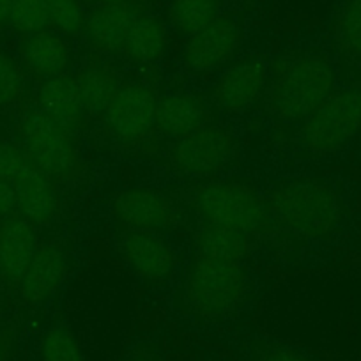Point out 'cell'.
<instances>
[{
    "label": "cell",
    "mask_w": 361,
    "mask_h": 361,
    "mask_svg": "<svg viewBox=\"0 0 361 361\" xmlns=\"http://www.w3.org/2000/svg\"><path fill=\"white\" fill-rule=\"evenodd\" d=\"M271 224L301 239H324L343 218L340 195L331 185L310 177L279 180L266 197Z\"/></svg>",
    "instance_id": "cell-1"
},
{
    "label": "cell",
    "mask_w": 361,
    "mask_h": 361,
    "mask_svg": "<svg viewBox=\"0 0 361 361\" xmlns=\"http://www.w3.org/2000/svg\"><path fill=\"white\" fill-rule=\"evenodd\" d=\"M336 89V68L328 55L294 54L269 69L264 98L273 117L303 123Z\"/></svg>",
    "instance_id": "cell-2"
},
{
    "label": "cell",
    "mask_w": 361,
    "mask_h": 361,
    "mask_svg": "<svg viewBox=\"0 0 361 361\" xmlns=\"http://www.w3.org/2000/svg\"><path fill=\"white\" fill-rule=\"evenodd\" d=\"M250 273L243 260L195 253L183 282L185 305L195 317L224 321L246 303Z\"/></svg>",
    "instance_id": "cell-3"
},
{
    "label": "cell",
    "mask_w": 361,
    "mask_h": 361,
    "mask_svg": "<svg viewBox=\"0 0 361 361\" xmlns=\"http://www.w3.org/2000/svg\"><path fill=\"white\" fill-rule=\"evenodd\" d=\"M360 135L361 87H342L300 124L298 142L310 156L329 158L345 151Z\"/></svg>",
    "instance_id": "cell-4"
},
{
    "label": "cell",
    "mask_w": 361,
    "mask_h": 361,
    "mask_svg": "<svg viewBox=\"0 0 361 361\" xmlns=\"http://www.w3.org/2000/svg\"><path fill=\"white\" fill-rule=\"evenodd\" d=\"M192 206L200 224L239 228L252 238L271 224L264 197L243 180L204 183L193 192Z\"/></svg>",
    "instance_id": "cell-5"
},
{
    "label": "cell",
    "mask_w": 361,
    "mask_h": 361,
    "mask_svg": "<svg viewBox=\"0 0 361 361\" xmlns=\"http://www.w3.org/2000/svg\"><path fill=\"white\" fill-rule=\"evenodd\" d=\"M239 152L238 137L228 128L206 123L185 137L176 138L169 149L173 170L192 179H209L225 172Z\"/></svg>",
    "instance_id": "cell-6"
},
{
    "label": "cell",
    "mask_w": 361,
    "mask_h": 361,
    "mask_svg": "<svg viewBox=\"0 0 361 361\" xmlns=\"http://www.w3.org/2000/svg\"><path fill=\"white\" fill-rule=\"evenodd\" d=\"M23 151L30 161L51 179H66L78 166V149L71 131L39 109L27 114L20 124Z\"/></svg>",
    "instance_id": "cell-7"
},
{
    "label": "cell",
    "mask_w": 361,
    "mask_h": 361,
    "mask_svg": "<svg viewBox=\"0 0 361 361\" xmlns=\"http://www.w3.org/2000/svg\"><path fill=\"white\" fill-rule=\"evenodd\" d=\"M243 25L235 16L221 13L216 20L186 39L183 64L193 75L221 71L235 61L243 43Z\"/></svg>",
    "instance_id": "cell-8"
},
{
    "label": "cell",
    "mask_w": 361,
    "mask_h": 361,
    "mask_svg": "<svg viewBox=\"0 0 361 361\" xmlns=\"http://www.w3.org/2000/svg\"><path fill=\"white\" fill-rule=\"evenodd\" d=\"M156 105L158 98L149 87L121 83L102 114L106 133L121 144L142 140L156 126Z\"/></svg>",
    "instance_id": "cell-9"
},
{
    "label": "cell",
    "mask_w": 361,
    "mask_h": 361,
    "mask_svg": "<svg viewBox=\"0 0 361 361\" xmlns=\"http://www.w3.org/2000/svg\"><path fill=\"white\" fill-rule=\"evenodd\" d=\"M110 211L124 231H170L179 221V209L166 192L149 186L124 188L112 197Z\"/></svg>",
    "instance_id": "cell-10"
},
{
    "label": "cell",
    "mask_w": 361,
    "mask_h": 361,
    "mask_svg": "<svg viewBox=\"0 0 361 361\" xmlns=\"http://www.w3.org/2000/svg\"><path fill=\"white\" fill-rule=\"evenodd\" d=\"M269 66L257 55L238 59L221 69L211 99L225 116H241L266 96Z\"/></svg>",
    "instance_id": "cell-11"
},
{
    "label": "cell",
    "mask_w": 361,
    "mask_h": 361,
    "mask_svg": "<svg viewBox=\"0 0 361 361\" xmlns=\"http://www.w3.org/2000/svg\"><path fill=\"white\" fill-rule=\"evenodd\" d=\"M117 253L138 279L149 283H166L179 266L176 248L159 232L123 231L117 238Z\"/></svg>",
    "instance_id": "cell-12"
},
{
    "label": "cell",
    "mask_w": 361,
    "mask_h": 361,
    "mask_svg": "<svg viewBox=\"0 0 361 361\" xmlns=\"http://www.w3.org/2000/svg\"><path fill=\"white\" fill-rule=\"evenodd\" d=\"M69 266L71 257L64 245L54 241L39 245L32 262L18 283L20 298L30 307L47 303L68 279Z\"/></svg>",
    "instance_id": "cell-13"
},
{
    "label": "cell",
    "mask_w": 361,
    "mask_h": 361,
    "mask_svg": "<svg viewBox=\"0 0 361 361\" xmlns=\"http://www.w3.org/2000/svg\"><path fill=\"white\" fill-rule=\"evenodd\" d=\"M16 195V207L32 225H48L59 213V193L48 173L32 161H27L11 180Z\"/></svg>",
    "instance_id": "cell-14"
},
{
    "label": "cell",
    "mask_w": 361,
    "mask_h": 361,
    "mask_svg": "<svg viewBox=\"0 0 361 361\" xmlns=\"http://www.w3.org/2000/svg\"><path fill=\"white\" fill-rule=\"evenodd\" d=\"M137 16V9L130 2L98 6L85 16L83 23L87 44L103 55L119 54Z\"/></svg>",
    "instance_id": "cell-15"
},
{
    "label": "cell",
    "mask_w": 361,
    "mask_h": 361,
    "mask_svg": "<svg viewBox=\"0 0 361 361\" xmlns=\"http://www.w3.org/2000/svg\"><path fill=\"white\" fill-rule=\"evenodd\" d=\"M39 110L71 133L82 130L85 124V106L80 96L78 83L71 75L48 78L39 87Z\"/></svg>",
    "instance_id": "cell-16"
},
{
    "label": "cell",
    "mask_w": 361,
    "mask_h": 361,
    "mask_svg": "<svg viewBox=\"0 0 361 361\" xmlns=\"http://www.w3.org/2000/svg\"><path fill=\"white\" fill-rule=\"evenodd\" d=\"M37 248L34 225L23 216L9 218L0 228V273L18 286Z\"/></svg>",
    "instance_id": "cell-17"
},
{
    "label": "cell",
    "mask_w": 361,
    "mask_h": 361,
    "mask_svg": "<svg viewBox=\"0 0 361 361\" xmlns=\"http://www.w3.org/2000/svg\"><path fill=\"white\" fill-rule=\"evenodd\" d=\"M207 123V106L192 92H170L158 98L156 128L169 138H180Z\"/></svg>",
    "instance_id": "cell-18"
},
{
    "label": "cell",
    "mask_w": 361,
    "mask_h": 361,
    "mask_svg": "<svg viewBox=\"0 0 361 361\" xmlns=\"http://www.w3.org/2000/svg\"><path fill=\"white\" fill-rule=\"evenodd\" d=\"M23 66L39 78H54L64 75L71 64V47L62 34L51 30L27 36L22 43Z\"/></svg>",
    "instance_id": "cell-19"
},
{
    "label": "cell",
    "mask_w": 361,
    "mask_h": 361,
    "mask_svg": "<svg viewBox=\"0 0 361 361\" xmlns=\"http://www.w3.org/2000/svg\"><path fill=\"white\" fill-rule=\"evenodd\" d=\"M169 48V29L154 15H138L128 32L121 54L137 66H152Z\"/></svg>",
    "instance_id": "cell-20"
},
{
    "label": "cell",
    "mask_w": 361,
    "mask_h": 361,
    "mask_svg": "<svg viewBox=\"0 0 361 361\" xmlns=\"http://www.w3.org/2000/svg\"><path fill=\"white\" fill-rule=\"evenodd\" d=\"M193 246L199 255L245 262L252 252V235L225 225L200 224L193 235Z\"/></svg>",
    "instance_id": "cell-21"
},
{
    "label": "cell",
    "mask_w": 361,
    "mask_h": 361,
    "mask_svg": "<svg viewBox=\"0 0 361 361\" xmlns=\"http://www.w3.org/2000/svg\"><path fill=\"white\" fill-rule=\"evenodd\" d=\"M78 83L85 112L90 116H102L103 110L114 98L121 87L119 75L116 69L102 62H89L75 76Z\"/></svg>",
    "instance_id": "cell-22"
},
{
    "label": "cell",
    "mask_w": 361,
    "mask_h": 361,
    "mask_svg": "<svg viewBox=\"0 0 361 361\" xmlns=\"http://www.w3.org/2000/svg\"><path fill=\"white\" fill-rule=\"evenodd\" d=\"M221 15V0H172L169 20L180 36L190 37Z\"/></svg>",
    "instance_id": "cell-23"
},
{
    "label": "cell",
    "mask_w": 361,
    "mask_h": 361,
    "mask_svg": "<svg viewBox=\"0 0 361 361\" xmlns=\"http://www.w3.org/2000/svg\"><path fill=\"white\" fill-rule=\"evenodd\" d=\"M335 43L340 55L361 61V0H343L335 20Z\"/></svg>",
    "instance_id": "cell-24"
},
{
    "label": "cell",
    "mask_w": 361,
    "mask_h": 361,
    "mask_svg": "<svg viewBox=\"0 0 361 361\" xmlns=\"http://www.w3.org/2000/svg\"><path fill=\"white\" fill-rule=\"evenodd\" d=\"M39 361H83L75 333L64 324L50 326L39 340Z\"/></svg>",
    "instance_id": "cell-25"
},
{
    "label": "cell",
    "mask_w": 361,
    "mask_h": 361,
    "mask_svg": "<svg viewBox=\"0 0 361 361\" xmlns=\"http://www.w3.org/2000/svg\"><path fill=\"white\" fill-rule=\"evenodd\" d=\"M9 25L23 36L47 30L50 25L47 0H13Z\"/></svg>",
    "instance_id": "cell-26"
},
{
    "label": "cell",
    "mask_w": 361,
    "mask_h": 361,
    "mask_svg": "<svg viewBox=\"0 0 361 361\" xmlns=\"http://www.w3.org/2000/svg\"><path fill=\"white\" fill-rule=\"evenodd\" d=\"M50 25L55 27L62 36H75L82 32L85 23V13H83L80 0H47Z\"/></svg>",
    "instance_id": "cell-27"
},
{
    "label": "cell",
    "mask_w": 361,
    "mask_h": 361,
    "mask_svg": "<svg viewBox=\"0 0 361 361\" xmlns=\"http://www.w3.org/2000/svg\"><path fill=\"white\" fill-rule=\"evenodd\" d=\"M25 90V75L18 62L0 51V106L13 105Z\"/></svg>",
    "instance_id": "cell-28"
},
{
    "label": "cell",
    "mask_w": 361,
    "mask_h": 361,
    "mask_svg": "<svg viewBox=\"0 0 361 361\" xmlns=\"http://www.w3.org/2000/svg\"><path fill=\"white\" fill-rule=\"evenodd\" d=\"M245 361H317L298 347L279 342L252 343L246 353Z\"/></svg>",
    "instance_id": "cell-29"
},
{
    "label": "cell",
    "mask_w": 361,
    "mask_h": 361,
    "mask_svg": "<svg viewBox=\"0 0 361 361\" xmlns=\"http://www.w3.org/2000/svg\"><path fill=\"white\" fill-rule=\"evenodd\" d=\"M27 161L29 156L25 154V151L16 147L11 142L0 140V179L11 183Z\"/></svg>",
    "instance_id": "cell-30"
},
{
    "label": "cell",
    "mask_w": 361,
    "mask_h": 361,
    "mask_svg": "<svg viewBox=\"0 0 361 361\" xmlns=\"http://www.w3.org/2000/svg\"><path fill=\"white\" fill-rule=\"evenodd\" d=\"M16 207V195L11 183L0 179V216H8Z\"/></svg>",
    "instance_id": "cell-31"
},
{
    "label": "cell",
    "mask_w": 361,
    "mask_h": 361,
    "mask_svg": "<svg viewBox=\"0 0 361 361\" xmlns=\"http://www.w3.org/2000/svg\"><path fill=\"white\" fill-rule=\"evenodd\" d=\"M13 0H0V25L9 23V15H11Z\"/></svg>",
    "instance_id": "cell-32"
},
{
    "label": "cell",
    "mask_w": 361,
    "mask_h": 361,
    "mask_svg": "<svg viewBox=\"0 0 361 361\" xmlns=\"http://www.w3.org/2000/svg\"><path fill=\"white\" fill-rule=\"evenodd\" d=\"M126 361H159L154 354L151 353H144V350H138V353L131 354Z\"/></svg>",
    "instance_id": "cell-33"
},
{
    "label": "cell",
    "mask_w": 361,
    "mask_h": 361,
    "mask_svg": "<svg viewBox=\"0 0 361 361\" xmlns=\"http://www.w3.org/2000/svg\"><path fill=\"white\" fill-rule=\"evenodd\" d=\"M102 4H126L130 0H99Z\"/></svg>",
    "instance_id": "cell-34"
},
{
    "label": "cell",
    "mask_w": 361,
    "mask_h": 361,
    "mask_svg": "<svg viewBox=\"0 0 361 361\" xmlns=\"http://www.w3.org/2000/svg\"><path fill=\"white\" fill-rule=\"evenodd\" d=\"M0 361H4V345H2V340H0Z\"/></svg>",
    "instance_id": "cell-35"
}]
</instances>
